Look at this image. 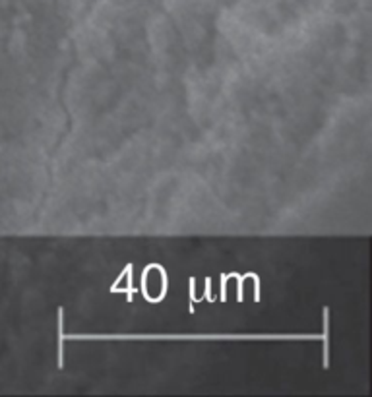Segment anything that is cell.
I'll list each match as a JSON object with an SVG mask.
<instances>
[{
  "label": "cell",
  "instance_id": "1",
  "mask_svg": "<svg viewBox=\"0 0 372 397\" xmlns=\"http://www.w3.org/2000/svg\"><path fill=\"white\" fill-rule=\"evenodd\" d=\"M324 366H328V310H324Z\"/></svg>",
  "mask_w": 372,
  "mask_h": 397
}]
</instances>
